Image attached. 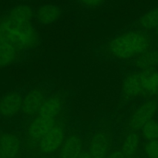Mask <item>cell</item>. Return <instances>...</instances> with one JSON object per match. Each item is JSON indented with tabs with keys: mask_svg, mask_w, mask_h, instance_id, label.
I'll list each match as a JSON object with an SVG mask.
<instances>
[{
	"mask_svg": "<svg viewBox=\"0 0 158 158\" xmlns=\"http://www.w3.org/2000/svg\"><path fill=\"white\" fill-rule=\"evenodd\" d=\"M33 16L30 6L19 5L0 18V32L20 52L35 49L40 43V35L32 23Z\"/></svg>",
	"mask_w": 158,
	"mask_h": 158,
	"instance_id": "1",
	"label": "cell"
},
{
	"mask_svg": "<svg viewBox=\"0 0 158 158\" xmlns=\"http://www.w3.org/2000/svg\"><path fill=\"white\" fill-rule=\"evenodd\" d=\"M154 40L148 32L129 30L114 36L106 45V52L112 58L128 60L152 49Z\"/></svg>",
	"mask_w": 158,
	"mask_h": 158,
	"instance_id": "2",
	"label": "cell"
},
{
	"mask_svg": "<svg viewBox=\"0 0 158 158\" xmlns=\"http://www.w3.org/2000/svg\"><path fill=\"white\" fill-rule=\"evenodd\" d=\"M158 115V100L157 99H146L135 108L128 119L127 126L130 131H139L141 128L154 120Z\"/></svg>",
	"mask_w": 158,
	"mask_h": 158,
	"instance_id": "3",
	"label": "cell"
},
{
	"mask_svg": "<svg viewBox=\"0 0 158 158\" xmlns=\"http://www.w3.org/2000/svg\"><path fill=\"white\" fill-rule=\"evenodd\" d=\"M112 143V135L108 131H97L89 138L86 151L91 158H106L111 152Z\"/></svg>",
	"mask_w": 158,
	"mask_h": 158,
	"instance_id": "4",
	"label": "cell"
},
{
	"mask_svg": "<svg viewBox=\"0 0 158 158\" xmlns=\"http://www.w3.org/2000/svg\"><path fill=\"white\" fill-rule=\"evenodd\" d=\"M66 137V129L63 125L56 123L38 143L40 152L51 154L60 151Z\"/></svg>",
	"mask_w": 158,
	"mask_h": 158,
	"instance_id": "5",
	"label": "cell"
},
{
	"mask_svg": "<svg viewBox=\"0 0 158 158\" xmlns=\"http://www.w3.org/2000/svg\"><path fill=\"white\" fill-rule=\"evenodd\" d=\"M46 98V93L43 88L35 86L29 89L23 96L22 107V113L23 115L30 118L36 116Z\"/></svg>",
	"mask_w": 158,
	"mask_h": 158,
	"instance_id": "6",
	"label": "cell"
},
{
	"mask_svg": "<svg viewBox=\"0 0 158 158\" xmlns=\"http://www.w3.org/2000/svg\"><path fill=\"white\" fill-rule=\"evenodd\" d=\"M56 123V120L40 115L35 116L31 118L26 127V137L30 141L39 143Z\"/></svg>",
	"mask_w": 158,
	"mask_h": 158,
	"instance_id": "7",
	"label": "cell"
},
{
	"mask_svg": "<svg viewBox=\"0 0 158 158\" xmlns=\"http://www.w3.org/2000/svg\"><path fill=\"white\" fill-rule=\"evenodd\" d=\"M23 95L19 91H11L0 97V117L11 119L22 113Z\"/></svg>",
	"mask_w": 158,
	"mask_h": 158,
	"instance_id": "8",
	"label": "cell"
},
{
	"mask_svg": "<svg viewBox=\"0 0 158 158\" xmlns=\"http://www.w3.org/2000/svg\"><path fill=\"white\" fill-rule=\"evenodd\" d=\"M142 97L147 99L158 98V70H139Z\"/></svg>",
	"mask_w": 158,
	"mask_h": 158,
	"instance_id": "9",
	"label": "cell"
},
{
	"mask_svg": "<svg viewBox=\"0 0 158 158\" xmlns=\"http://www.w3.org/2000/svg\"><path fill=\"white\" fill-rule=\"evenodd\" d=\"M121 91L124 98L127 100H136L142 97L139 70L131 71L125 76L122 82Z\"/></svg>",
	"mask_w": 158,
	"mask_h": 158,
	"instance_id": "10",
	"label": "cell"
},
{
	"mask_svg": "<svg viewBox=\"0 0 158 158\" xmlns=\"http://www.w3.org/2000/svg\"><path fill=\"white\" fill-rule=\"evenodd\" d=\"M83 151L82 137L77 134H72L65 139L60 149L59 158H79Z\"/></svg>",
	"mask_w": 158,
	"mask_h": 158,
	"instance_id": "11",
	"label": "cell"
},
{
	"mask_svg": "<svg viewBox=\"0 0 158 158\" xmlns=\"http://www.w3.org/2000/svg\"><path fill=\"white\" fill-rule=\"evenodd\" d=\"M0 148L7 158H18L21 153V141L15 134L4 133L0 135Z\"/></svg>",
	"mask_w": 158,
	"mask_h": 158,
	"instance_id": "12",
	"label": "cell"
},
{
	"mask_svg": "<svg viewBox=\"0 0 158 158\" xmlns=\"http://www.w3.org/2000/svg\"><path fill=\"white\" fill-rule=\"evenodd\" d=\"M140 144L141 136L139 132L129 130L123 135L120 150L125 158H134L138 152Z\"/></svg>",
	"mask_w": 158,
	"mask_h": 158,
	"instance_id": "13",
	"label": "cell"
},
{
	"mask_svg": "<svg viewBox=\"0 0 158 158\" xmlns=\"http://www.w3.org/2000/svg\"><path fill=\"white\" fill-rule=\"evenodd\" d=\"M62 14L61 9L52 4L41 6L36 10L35 17L37 22L43 26H48L56 23L60 18Z\"/></svg>",
	"mask_w": 158,
	"mask_h": 158,
	"instance_id": "14",
	"label": "cell"
},
{
	"mask_svg": "<svg viewBox=\"0 0 158 158\" xmlns=\"http://www.w3.org/2000/svg\"><path fill=\"white\" fill-rule=\"evenodd\" d=\"M21 52L0 32V69L15 63Z\"/></svg>",
	"mask_w": 158,
	"mask_h": 158,
	"instance_id": "15",
	"label": "cell"
},
{
	"mask_svg": "<svg viewBox=\"0 0 158 158\" xmlns=\"http://www.w3.org/2000/svg\"><path fill=\"white\" fill-rule=\"evenodd\" d=\"M133 65L137 70H150L158 67V49L152 48L134 59Z\"/></svg>",
	"mask_w": 158,
	"mask_h": 158,
	"instance_id": "16",
	"label": "cell"
},
{
	"mask_svg": "<svg viewBox=\"0 0 158 158\" xmlns=\"http://www.w3.org/2000/svg\"><path fill=\"white\" fill-rule=\"evenodd\" d=\"M63 106V100L62 97L57 94H53L46 98L37 115L56 120L61 113Z\"/></svg>",
	"mask_w": 158,
	"mask_h": 158,
	"instance_id": "17",
	"label": "cell"
},
{
	"mask_svg": "<svg viewBox=\"0 0 158 158\" xmlns=\"http://www.w3.org/2000/svg\"><path fill=\"white\" fill-rule=\"evenodd\" d=\"M137 23L139 29L143 32L148 33L155 32L158 29V7L145 12L139 18Z\"/></svg>",
	"mask_w": 158,
	"mask_h": 158,
	"instance_id": "18",
	"label": "cell"
},
{
	"mask_svg": "<svg viewBox=\"0 0 158 158\" xmlns=\"http://www.w3.org/2000/svg\"><path fill=\"white\" fill-rule=\"evenodd\" d=\"M141 138L145 141L158 140V120L154 119L147 123L140 131Z\"/></svg>",
	"mask_w": 158,
	"mask_h": 158,
	"instance_id": "19",
	"label": "cell"
},
{
	"mask_svg": "<svg viewBox=\"0 0 158 158\" xmlns=\"http://www.w3.org/2000/svg\"><path fill=\"white\" fill-rule=\"evenodd\" d=\"M143 152L148 158H158V140L146 141L143 145Z\"/></svg>",
	"mask_w": 158,
	"mask_h": 158,
	"instance_id": "20",
	"label": "cell"
},
{
	"mask_svg": "<svg viewBox=\"0 0 158 158\" xmlns=\"http://www.w3.org/2000/svg\"><path fill=\"white\" fill-rule=\"evenodd\" d=\"M105 0H79L81 4L88 8H97L101 6Z\"/></svg>",
	"mask_w": 158,
	"mask_h": 158,
	"instance_id": "21",
	"label": "cell"
},
{
	"mask_svg": "<svg viewBox=\"0 0 158 158\" xmlns=\"http://www.w3.org/2000/svg\"><path fill=\"white\" fill-rule=\"evenodd\" d=\"M106 158H125L121 150H114L109 154Z\"/></svg>",
	"mask_w": 158,
	"mask_h": 158,
	"instance_id": "22",
	"label": "cell"
},
{
	"mask_svg": "<svg viewBox=\"0 0 158 158\" xmlns=\"http://www.w3.org/2000/svg\"><path fill=\"white\" fill-rule=\"evenodd\" d=\"M79 158H91V157H89V154H88L87 151H84L81 154H80V156L79 157Z\"/></svg>",
	"mask_w": 158,
	"mask_h": 158,
	"instance_id": "23",
	"label": "cell"
},
{
	"mask_svg": "<svg viewBox=\"0 0 158 158\" xmlns=\"http://www.w3.org/2000/svg\"><path fill=\"white\" fill-rule=\"evenodd\" d=\"M0 158H7L6 157V156L4 154V153L2 152V151L1 150V148H0Z\"/></svg>",
	"mask_w": 158,
	"mask_h": 158,
	"instance_id": "24",
	"label": "cell"
},
{
	"mask_svg": "<svg viewBox=\"0 0 158 158\" xmlns=\"http://www.w3.org/2000/svg\"><path fill=\"white\" fill-rule=\"evenodd\" d=\"M154 34H155V36L158 39V29L155 31V32H154Z\"/></svg>",
	"mask_w": 158,
	"mask_h": 158,
	"instance_id": "25",
	"label": "cell"
},
{
	"mask_svg": "<svg viewBox=\"0 0 158 158\" xmlns=\"http://www.w3.org/2000/svg\"><path fill=\"white\" fill-rule=\"evenodd\" d=\"M42 158H48V157H42Z\"/></svg>",
	"mask_w": 158,
	"mask_h": 158,
	"instance_id": "26",
	"label": "cell"
}]
</instances>
